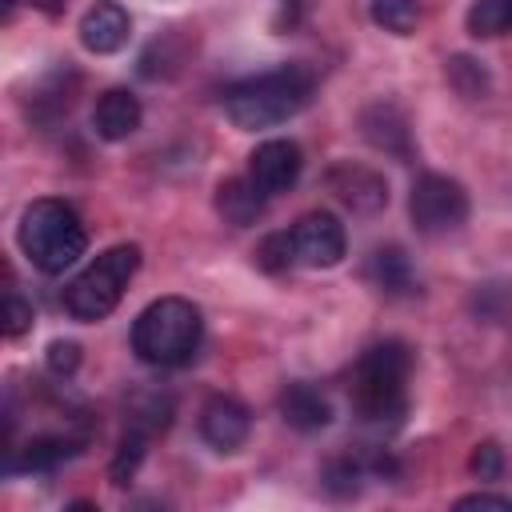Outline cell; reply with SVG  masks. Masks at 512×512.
Here are the masks:
<instances>
[{"label": "cell", "instance_id": "cell-25", "mask_svg": "<svg viewBox=\"0 0 512 512\" xmlns=\"http://www.w3.org/2000/svg\"><path fill=\"white\" fill-rule=\"evenodd\" d=\"M44 360H48V372L72 376L76 364H80V344H76V340H52L48 352H44Z\"/></svg>", "mask_w": 512, "mask_h": 512}, {"label": "cell", "instance_id": "cell-4", "mask_svg": "<svg viewBox=\"0 0 512 512\" xmlns=\"http://www.w3.org/2000/svg\"><path fill=\"white\" fill-rule=\"evenodd\" d=\"M200 332H204V320H200V308L192 300L160 296V300H152L136 316V324H132V352L144 364L176 368V364H184L200 348Z\"/></svg>", "mask_w": 512, "mask_h": 512}, {"label": "cell", "instance_id": "cell-10", "mask_svg": "<svg viewBox=\"0 0 512 512\" xmlns=\"http://www.w3.org/2000/svg\"><path fill=\"white\" fill-rule=\"evenodd\" d=\"M328 188H332V196L344 204V208H352V212H380L384 204H388V180L380 176V172H372V168H364V164H336L332 172H328Z\"/></svg>", "mask_w": 512, "mask_h": 512}, {"label": "cell", "instance_id": "cell-5", "mask_svg": "<svg viewBox=\"0 0 512 512\" xmlns=\"http://www.w3.org/2000/svg\"><path fill=\"white\" fill-rule=\"evenodd\" d=\"M136 268H140V248H136V244H112V248H104V252L64 288V308H68V316L80 320V324L104 320V316L120 304V296H124L128 280L136 276Z\"/></svg>", "mask_w": 512, "mask_h": 512}, {"label": "cell", "instance_id": "cell-23", "mask_svg": "<svg viewBox=\"0 0 512 512\" xmlns=\"http://www.w3.org/2000/svg\"><path fill=\"white\" fill-rule=\"evenodd\" d=\"M468 468H472V476H476V480H500V472H504V452H500V444H496V440L476 444V452H472Z\"/></svg>", "mask_w": 512, "mask_h": 512}, {"label": "cell", "instance_id": "cell-22", "mask_svg": "<svg viewBox=\"0 0 512 512\" xmlns=\"http://www.w3.org/2000/svg\"><path fill=\"white\" fill-rule=\"evenodd\" d=\"M292 260H296V252H292V232H272V236H264L260 248H256V264H260L264 272H284Z\"/></svg>", "mask_w": 512, "mask_h": 512}, {"label": "cell", "instance_id": "cell-16", "mask_svg": "<svg viewBox=\"0 0 512 512\" xmlns=\"http://www.w3.org/2000/svg\"><path fill=\"white\" fill-rule=\"evenodd\" d=\"M368 272H372L376 288H380V292H388V296H408V292L416 288L412 260H408V256H404V248H396V244L376 248V252H372Z\"/></svg>", "mask_w": 512, "mask_h": 512}, {"label": "cell", "instance_id": "cell-21", "mask_svg": "<svg viewBox=\"0 0 512 512\" xmlns=\"http://www.w3.org/2000/svg\"><path fill=\"white\" fill-rule=\"evenodd\" d=\"M448 80H452V88H456L460 96H468V100L484 96V88H488V72H484L480 60H472V56H452Z\"/></svg>", "mask_w": 512, "mask_h": 512}, {"label": "cell", "instance_id": "cell-1", "mask_svg": "<svg viewBox=\"0 0 512 512\" xmlns=\"http://www.w3.org/2000/svg\"><path fill=\"white\" fill-rule=\"evenodd\" d=\"M312 72L300 64H280L272 72L248 76L224 92V112L236 128L260 132L272 124L292 120L308 100H312Z\"/></svg>", "mask_w": 512, "mask_h": 512}, {"label": "cell", "instance_id": "cell-27", "mask_svg": "<svg viewBox=\"0 0 512 512\" xmlns=\"http://www.w3.org/2000/svg\"><path fill=\"white\" fill-rule=\"evenodd\" d=\"M456 508H460V512H468V508H496V512H512V500H508V496H492V492H472V496H460V500H456Z\"/></svg>", "mask_w": 512, "mask_h": 512}, {"label": "cell", "instance_id": "cell-17", "mask_svg": "<svg viewBox=\"0 0 512 512\" xmlns=\"http://www.w3.org/2000/svg\"><path fill=\"white\" fill-rule=\"evenodd\" d=\"M464 28L476 40L512 36V0H472L468 16H464Z\"/></svg>", "mask_w": 512, "mask_h": 512}, {"label": "cell", "instance_id": "cell-7", "mask_svg": "<svg viewBox=\"0 0 512 512\" xmlns=\"http://www.w3.org/2000/svg\"><path fill=\"white\" fill-rule=\"evenodd\" d=\"M288 232H292L296 264H304V268H336L348 252L344 224L332 212H304Z\"/></svg>", "mask_w": 512, "mask_h": 512}, {"label": "cell", "instance_id": "cell-26", "mask_svg": "<svg viewBox=\"0 0 512 512\" xmlns=\"http://www.w3.org/2000/svg\"><path fill=\"white\" fill-rule=\"evenodd\" d=\"M32 328V304L20 300L16 292H8L4 300V336H24Z\"/></svg>", "mask_w": 512, "mask_h": 512}, {"label": "cell", "instance_id": "cell-28", "mask_svg": "<svg viewBox=\"0 0 512 512\" xmlns=\"http://www.w3.org/2000/svg\"><path fill=\"white\" fill-rule=\"evenodd\" d=\"M24 4H28V8H36V12H44V16H60L68 0H24Z\"/></svg>", "mask_w": 512, "mask_h": 512}, {"label": "cell", "instance_id": "cell-2", "mask_svg": "<svg viewBox=\"0 0 512 512\" xmlns=\"http://www.w3.org/2000/svg\"><path fill=\"white\" fill-rule=\"evenodd\" d=\"M16 240H20V252L28 256V264L40 268L44 276H60L64 268H72L84 256V244H88L84 224L72 212V204L52 200V196L32 200L20 212Z\"/></svg>", "mask_w": 512, "mask_h": 512}, {"label": "cell", "instance_id": "cell-14", "mask_svg": "<svg viewBox=\"0 0 512 512\" xmlns=\"http://www.w3.org/2000/svg\"><path fill=\"white\" fill-rule=\"evenodd\" d=\"M280 416H284L296 432H320V428L332 420V404H328V396H324L320 388L296 380V384H288V388L280 392Z\"/></svg>", "mask_w": 512, "mask_h": 512}, {"label": "cell", "instance_id": "cell-8", "mask_svg": "<svg viewBox=\"0 0 512 512\" xmlns=\"http://www.w3.org/2000/svg\"><path fill=\"white\" fill-rule=\"evenodd\" d=\"M300 168H304V156L292 140H264L248 156V176L264 196L288 192L300 180Z\"/></svg>", "mask_w": 512, "mask_h": 512}, {"label": "cell", "instance_id": "cell-6", "mask_svg": "<svg viewBox=\"0 0 512 512\" xmlns=\"http://www.w3.org/2000/svg\"><path fill=\"white\" fill-rule=\"evenodd\" d=\"M408 216H412V224H416L420 236H448V232H456L468 220V192L452 176L424 172L412 184Z\"/></svg>", "mask_w": 512, "mask_h": 512}, {"label": "cell", "instance_id": "cell-19", "mask_svg": "<svg viewBox=\"0 0 512 512\" xmlns=\"http://www.w3.org/2000/svg\"><path fill=\"white\" fill-rule=\"evenodd\" d=\"M72 452H76V448H72L68 440H60V436H36V440L24 444L20 468H24V472H48V468H56L60 460H68Z\"/></svg>", "mask_w": 512, "mask_h": 512}, {"label": "cell", "instance_id": "cell-18", "mask_svg": "<svg viewBox=\"0 0 512 512\" xmlns=\"http://www.w3.org/2000/svg\"><path fill=\"white\" fill-rule=\"evenodd\" d=\"M368 16L392 32V36H412L416 24H420V4L416 0H372L368 4Z\"/></svg>", "mask_w": 512, "mask_h": 512}, {"label": "cell", "instance_id": "cell-12", "mask_svg": "<svg viewBox=\"0 0 512 512\" xmlns=\"http://www.w3.org/2000/svg\"><path fill=\"white\" fill-rule=\"evenodd\" d=\"M360 132H364V140L372 148H380V152H388L396 160L412 156V132H408V120H404V112L396 104H384V100L368 104L360 112Z\"/></svg>", "mask_w": 512, "mask_h": 512}, {"label": "cell", "instance_id": "cell-3", "mask_svg": "<svg viewBox=\"0 0 512 512\" xmlns=\"http://www.w3.org/2000/svg\"><path fill=\"white\" fill-rule=\"evenodd\" d=\"M412 372V352L400 340L372 344L352 372V408L364 424H396L408 408L404 384Z\"/></svg>", "mask_w": 512, "mask_h": 512}, {"label": "cell", "instance_id": "cell-20", "mask_svg": "<svg viewBox=\"0 0 512 512\" xmlns=\"http://www.w3.org/2000/svg\"><path fill=\"white\" fill-rule=\"evenodd\" d=\"M144 432L140 428H132L124 440H120V448H116V456H112V464H108V480L112 484H128L132 480V472L140 468V460H144Z\"/></svg>", "mask_w": 512, "mask_h": 512}, {"label": "cell", "instance_id": "cell-15", "mask_svg": "<svg viewBox=\"0 0 512 512\" xmlns=\"http://www.w3.org/2000/svg\"><path fill=\"white\" fill-rule=\"evenodd\" d=\"M216 212L232 228H248L264 212V192L252 184V176H228L216 184Z\"/></svg>", "mask_w": 512, "mask_h": 512}, {"label": "cell", "instance_id": "cell-9", "mask_svg": "<svg viewBox=\"0 0 512 512\" xmlns=\"http://www.w3.org/2000/svg\"><path fill=\"white\" fill-rule=\"evenodd\" d=\"M132 36V16L124 4L116 0H96L84 16H80V44L92 52V56H112L128 44Z\"/></svg>", "mask_w": 512, "mask_h": 512}, {"label": "cell", "instance_id": "cell-24", "mask_svg": "<svg viewBox=\"0 0 512 512\" xmlns=\"http://www.w3.org/2000/svg\"><path fill=\"white\" fill-rule=\"evenodd\" d=\"M364 476V464H356V460H336V464H328V472H324V484L336 492V496H348V492H356L360 480Z\"/></svg>", "mask_w": 512, "mask_h": 512}, {"label": "cell", "instance_id": "cell-11", "mask_svg": "<svg viewBox=\"0 0 512 512\" xmlns=\"http://www.w3.org/2000/svg\"><path fill=\"white\" fill-rule=\"evenodd\" d=\"M252 432V416L236 396H212L200 412V436L216 452H236Z\"/></svg>", "mask_w": 512, "mask_h": 512}, {"label": "cell", "instance_id": "cell-13", "mask_svg": "<svg viewBox=\"0 0 512 512\" xmlns=\"http://www.w3.org/2000/svg\"><path fill=\"white\" fill-rule=\"evenodd\" d=\"M140 100L128 92V88H108L100 100H96V112H92V124H96V136L100 140H128L136 128H140Z\"/></svg>", "mask_w": 512, "mask_h": 512}]
</instances>
